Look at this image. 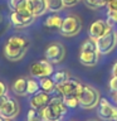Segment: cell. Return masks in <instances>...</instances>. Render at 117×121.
<instances>
[{"mask_svg":"<svg viewBox=\"0 0 117 121\" xmlns=\"http://www.w3.org/2000/svg\"><path fill=\"white\" fill-rule=\"evenodd\" d=\"M30 45V42L25 37L13 35L4 45V56L10 62H18L25 56Z\"/></svg>","mask_w":117,"mask_h":121,"instance_id":"obj_1","label":"cell"},{"mask_svg":"<svg viewBox=\"0 0 117 121\" xmlns=\"http://www.w3.org/2000/svg\"><path fill=\"white\" fill-rule=\"evenodd\" d=\"M98 57H100V52H98L96 40L89 38V39L83 42L81 49H79V60L83 66L86 67L96 66L98 62Z\"/></svg>","mask_w":117,"mask_h":121,"instance_id":"obj_2","label":"cell"},{"mask_svg":"<svg viewBox=\"0 0 117 121\" xmlns=\"http://www.w3.org/2000/svg\"><path fill=\"white\" fill-rule=\"evenodd\" d=\"M100 100H101L100 92L94 87L88 86V85H83V88L78 95V102L82 108H84V110L96 108Z\"/></svg>","mask_w":117,"mask_h":121,"instance_id":"obj_3","label":"cell"},{"mask_svg":"<svg viewBox=\"0 0 117 121\" xmlns=\"http://www.w3.org/2000/svg\"><path fill=\"white\" fill-rule=\"evenodd\" d=\"M82 29V20L81 18L77 15H67L66 18H63L62 25H60L59 33L63 37H74L81 32Z\"/></svg>","mask_w":117,"mask_h":121,"instance_id":"obj_4","label":"cell"},{"mask_svg":"<svg viewBox=\"0 0 117 121\" xmlns=\"http://www.w3.org/2000/svg\"><path fill=\"white\" fill-rule=\"evenodd\" d=\"M82 88H83L82 83L78 82L77 79H73V78H68L67 81L59 83V85H55V90L62 93L63 97H68V96L78 97V95L82 91Z\"/></svg>","mask_w":117,"mask_h":121,"instance_id":"obj_5","label":"cell"},{"mask_svg":"<svg viewBox=\"0 0 117 121\" xmlns=\"http://www.w3.org/2000/svg\"><path fill=\"white\" fill-rule=\"evenodd\" d=\"M96 44H97L100 54H108V53H111L117 45V33L115 30H111L109 33L104 34L103 37H101L100 39H97Z\"/></svg>","mask_w":117,"mask_h":121,"instance_id":"obj_6","label":"cell"},{"mask_svg":"<svg viewBox=\"0 0 117 121\" xmlns=\"http://www.w3.org/2000/svg\"><path fill=\"white\" fill-rule=\"evenodd\" d=\"M97 113L100 119L104 121H116L117 120V106H113L106 98H101L97 105Z\"/></svg>","mask_w":117,"mask_h":121,"instance_id":"obj_7","label":"cell"},{"mask_svg":"<svg viewBox=\"0 0 117 121\" xmlns=\"http://www.w3.org/2000/svg\"><path fill=\"white\" fill-rule=\"evenodd\" d=\"M30 74L34 78L50 77L53 74V63H50L48 59H42L38 60V62H34L30 66Z\"/></svg>","mask_w":117,"mask_h":121,"instance_id":"obj_8","label":"cell"},{"mask_svg":"<svg viewBox=\"0 0 117 121\" xmlns=\"http://www.w3.org/2000/svg\"><path fill=\"white\" fill-rule=\"evenodd\" d=\"M66 57V49L62 43H52L45 49V59L50 63H60Z\"/></svg>","mask_w":117,"mask_h":121,"instance_id":"obj_9","label":"cell"},{"mask_svg":"<svg viewBox=\"0 0 117 121\" xmlns=\"http://www.w3.org/2000/svg\"><path fill=\"white\" fill-rule=\"evenodd\" d=\"M35 17L29 13V10H23V11H11L10 14V20L15 28H25L29 26L34 22Z\"/></svg>","mask_w":117,"mask_h":121,"instance_id":"obj_10","label":"cell"},{"mask_svg":"<svg viewBox=\"0 0 117 121\" xmlns=\"http://www.w3.org/2000/svg\"><path fill=\"white\" fill-rule=\"evenodd\" d=\"M112 30V26L107 23V20H96L89 26V38L93 40L100 39L104 34L109 33Z\"/></svg>","mask_w":117,"mask_h":121,"instance_id":"obj_11","label":"cell"},{"mask_svg":"<svg viewBox=\"0 0 117 121\" xmlns=\"http://www.w3.org/2000/svg\"><path fill=\"white\" fill-rule=\"evenodd\" d=\"M19 111H20V106H19V102L15 100V98L9 97L8 101L5 102V105L0 110V116H3L4 119H11L17 117L19 115Z\"/></svg>","mask_w":117,"mask_h":121,"instance_id":"obj_12","label":"cell"},{"mask_svg":"<svg viewBox=\"0 0 117 121\" xmlns=\"http://www.w3.org/2000/svg\"><path fill=\"white\" fill-rule=\"evenodd\" d=\"M29 102H30V107L32 108L40 111L50 102V93L44 92V91H38L37 93L32 95V98H30Z\"/></svg>","mask_w":117,"mask_h":121,"instance_id":"obj_13","label":"cell"},{"mask_svg":"<svg viewBox=\"0 0 117 121\" xmlns=\"http://www.w3.org/2000/svg\"><path fill=\"white\" fill-rule=\"evenodd\" d=\"M28 10L34 17H40L47 11V5L44 0H28Z\"/></svg>","mask_w":117,"mask_h":121,"instance_id":"obj_14","label":"cell"},{"mask_svg":"<svg viewBox=\"0 0 117 121\" xmlns=\"http://www.w3.org/2000/svg\"><path fill=\"white\" fill-rule=\"evenodd\" d=\"M26 85H28V78L20 77L18 79H15L14 83L11 85V91L17 95V96H26Z\"/></svg>","mask_w":117,"mask_h":121,"instance_id":"obj_15","label":"cell"},{"mask_svg":"<svg viewBox=\"0 0 117 121\" xmlns=\"http://www.w3.org/2000/svg\"><path fill=\"white\" fill-rule=\"evenodd\" d=\"M62 22L63 19L57 14H53V15H49L47 18V20L44 22V25L49 29H60V25H62Z\"/></svg>","mask_w":117,"mask_h":121,"instance_id":"obj_16","label":"cell"},{"mask_svg":"<svg viewBox=\"0 0 117 121\" xmlns=\"http://www.w3.org/2000/svg\"><path fill=\"white\" fill-rule=\"evenodd\" d=\"M9 8L11 11L28 10V0H9Z\"/></svg>","mask_w":117,"mask_h":121,"instance_id":"obj_17","label":"cell"},{"mask_svg":"<svg viewBox=\"0 0 117 121\" xmlns=\"http://www.w3.org/2000/svg\"><path fill=\"white\" fill-rule=\"evenodd\" d=\"M45 5H47V10L52 11V13H57L64 9L63 0H44Z\"/></svg>","mask_w":117,"mask_h":121,"instance_id":"obj_18","label":"cell"},{"mask_svg":"<svg viewBox=\"0 0 117 121\" xmlns=\"http://www.w3.org/2000/svg\"><path fill=\"white\" fill-rule=\"evenodd\" d=\"M39 86H40L42 91H44V92H48V93L53 92V91H54V88H55V83H54V81H53L52 78H49V77H43V78H40Z\"/></svg>","mask_w":117,"mask_h":121,"instance_id":"obj_19","label":"cell"},{"mask_svg":"<svg viewBox=\"0 0 117 121\" xmlns=\"http://www.w3.org/2000/svg\"><path fill=\"white\" fill-rule=\"evenodd\" d=\"M68 78H69V74H68L66 71L55 72V73H53V76H52V79L54 81L55 85H59V83H62V82H64V81H67Z\"/></svg>","mask_w":117,"mask_h":121,"instance_id":"obj_20","label":"cell"},{"mask_svg":"<svg viewBox=\"0 0 117 121\" xmlns=\"http://www.w3.org/2000/svg\"><path fill=\"white\" fill-rule=\"evenodd\" d=\"M40 86H39V82H37L35 79L33 78H28V85H26V92L28 95H34L39 91Z\"/></svg>","mask_w":117,"mask_h":121,"instance_id":"obj_21","label":"cell"},{"mask_svg":"<svg viewBox=\"0 0 117 121\" xmlns=\"http://www.w3.org/2000/svg\"><path fill=\"white\" fill-rule=\"evenodd\" d=\"M86 4V6H88L89 9H93L96 10L98 8H102L106 5V1L104 0H83Z\"/></svg>","mask_w":117,"mask_h":121,"instance_id":"obj_22","label":"cell"},{"mask_svg":"<svg viewBox=\"0 0 117 121\" xmlns=\"http://www.w3.org/2000/svg\"><path fill=\"white\" fill-rule=\"evenodd\" d=\"M26 121H44V120L39 111H37L34 108H30L28 111V115H26Z\"/></svg>","mask_w":117,"mask_h":121,"instance_id":"obj_23","label":"cell"},{"mask_svg":"<svg viewBox=\"0 0 117 121\" xmlns=\"http://www.w3.org/2000/svg\"><path fill=\"white\" fill-rule=\"evenodd\" d=\"M64 104L67 105V107H71V108H74L79 105L78 102V97L75 96H68V97H64Z\"/></svg>","mask_w":117,"mask_h":121,"instance_id":"obj_24","label":"cell"},{"mask_svg":"<svg viewBox=\"0 0 117 121\" xmlns=\"http://www.w3.org/2000/svg\"><path fill=\"white\" fill-rule=\"evenodd\" d=\"M107 23L111 26L117 23V10H108L107 11Z\"/></svg>","mask_w":117,"mask_h":121,"instance_id":"obj_25","label":"cell"},{"mask_svg":"<svg viewBox=\"0 0 117 121\" xmlns=\"http://www.w3.org/2000/svg\"><path fill=\"white\" fill-rule=\"evenodd\" d=\"M109 88H111L112 92H117V77H115V76L109 81Z\"/></svg>","mask_w":117,"mask_h":121,"instance_id":"obj_26","label":"cell"},{"mask_svg":"<svg viewBox=\"0 0 117 121\" xmlns=\"http://www.w3.org/2000/svg\"><path fill=\"white\" fill-rule=\"evenodd\" d=\"M106 6L108 10H117V0H109L106 3Z\"/></svg>","mask_w":117,"mask_h":121,"instance_id":"obj_27","label":"cell"},{"mask_svg":"<svg viewBox=\"0 0 117 121\" xmlns=\"http://www.w3.org/2000/svg\"><path fill=\"white\" fill-rule=\"evenodd\" d=\"M78 3V0H63L64 8H72Z\"/></svg>","mask_w":117,"mask_h":121,"instance_id":"obj_28","label":"cell"},{"mask_svg":"<svg viewBox=\"0 0 117 121\" xmlns=\"http://www.w3.org/2000/svg\"><path fill=\"white\" fill-rule=\"evenodd\" d=\"M8 93V87L3 81H0V96H4V95Z\"/></svg>","mask_w":117,"mask_h":121,"instance_id":"obj_29","label":"cell"},{"mask_svg":"<svg viewBox=\"0 0 117 121\" xmlns=\"http://www.w3.org/2000/svg\"><path fill=\"white\" fill-rule=\"evenodd\" d=\"M8 98H9V96H6V95H4V96H0V110H1V107L4 105H5V102L8 101Z\"/></svg>","mask_w":117,"mask_h":121,"instance_id":"obj_30","label":"cell"},{"mask_svg":"<svg viewBox=\"0 0 117 121\" xmlns=\"http://www.w3.org/2000/svg\"><path fill=\"white\" fill-rule=\"evenodd\" d=\"M112 74L115 76V77H117V62L113 64V68H112Z\"/></svg>","mask_w":117,"mask_h":121,"instance_id":"obj_31","label":"cell"},{"mask_svg":"<svg viewBox=\"0 0 117 121\" xmlns=\"http://www.w3.org/2000/svg\"><path fill=\"white\" fill-rule=\"evenodd\" d=\"M113 98L116 100V106H117V92H113Z\"/></svg>","mask_w":117,"mask_h":121,"instance_id":"obj_32","label":"cell"},{"mask_svg":"<svg viewBox=\"0 0 117 121\" xmlns=\"http://www.w3.org/2000/svg\"><path fill=\"white\" fill-rule=\"evenodd\" d=\"M0 121H5V119H4L3 116H0Z\"/></svg>","mask_w":117,"mask_h":121,"instance_id":"obj_33","label":"cell"},{"mask_svg":"<svg viewBox=\"0 0 117 121\" xmlns=\"http://www.w3.org/2000/svg\"><path fill=\"white\" fill-rule=\"evenodd\" d=\"M0 23H1V15H0Z\"/></svg>","mask_w":117,"mask_h":121,"instance_id":"obj_34","label":"cell"},{"mask_svg":"<svg viewBox=\"0 0 117 121\" xmlns=\"http://www.w3.org/2000/svg\"><path fill=\"white\" fill-rule=\"evenodd\" d=\"M89 121H97V120H89Z\"/></svg>","mask_w":117,"mask_h":121,"instance_id":"obj_35","label":"cell"},{"mask_svg":"<svg viewBox=\"0 0 117 121\" xmlns=\"http://www.w3.org/2000/svg\"><path fill=\"white\" fill-rule=\"evenodd\" d=\"M104 1H106V3H107V1H109V0H104Z\"/></svg>","mask_w":117,"mask_h":121,"instance_id":"obj_36","label":"cell"},{"mask_svg":"<svg viewBox=\"0 0 117 121\" xmlns=\"http://www.w3.org/2000/svg\"><path fill=\"white\" fill-rule=\"evenodd\" d=\"M55 121H60V120H55Z\"/></svg>","mask_w":117,"mask_h":121,"instance_id":"obj_37","label":"cell"},{"mask_svg":"<svg viewBox=\"0 0 117 121\" xmlns=\"http://www.w3.org/2000/svg\"><path fill=\"white\" fill-rule=\"evenodd\" d=\"M116 121H117V120H116Z\"/></svg>","mask_w":117,"mask_h":121,"instance_id":"obj_38","label":"cell"}]
</instances>
